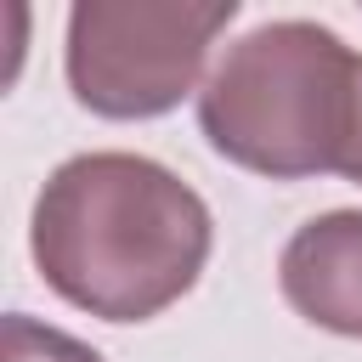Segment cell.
Here are the masks:
<instances>
[{
  "label": "cell",
  "instance_id": "6da1fadb",
  "mask_svg": "<svg viewBox=\"0 0 362 362\" xmlns=\"http://www.w3.org/2000/svg\"><path fill=\"white\" fill-rule=\"evenodd\" d=\"M209 204L158 158L79 153L34 198L28 249L68 305L102 322H147L209 260Z\"/></svg>",
  "mask_w": 362,
  "mask_h": 362
},
{
  "label": "cell",
  "instance_id": "7a4b0ae2",
  "mask_svg": "<svg viewBox=\"0 0 362 362\" xmlns=\"http://www.w3.org/2000/svg\"><path fill=\"white\" fill-rule=\"evenodd\" d=\"M351 96L356 51L322 23L283 17L226 45L198 90V124L209 147L238 170L300 181L339 170Z\"/></svg>",
  "mask_w": 362,
  "mask_h": 362
},
{
  "label": "cell",
  "instance_id": "3957f363",
  "mask_svg": "<svg viewBox=\"0 0 362 362\" xmlns=\"http://www.w3.org/2000/svg\"><path fill=\"white\" fill-rule=\"evenodd\" d=\"M232 0H85L68 11V85L102 119H158L204 74Z\"/></svg>",
  "mask_w": 362,
  "mask_h": 362
},
{
  "label": "cell",
  "instance_id": "277c9868",
  "mask_svg": "<svg viewBox=\"0 0 362 362\" xmlns=\"http://www.w3.org/2000/svg\"><path fill=\"white\" fill-rule=\"evenodd\" d=\"M283 300L345 339H362V209H328L305 221L277 260Z\"/></svg>",
  "mask_w": 362,
  "mask_h": 362
},
{
  "label": "cell",
  "instance_id": "5b68a950",
  "mask_svg": "<svg viewBox=\"0 0 362 362\" xmlns=\"http://www.w3.org/2000/svg\"><path fill=\"white\" fill-rule=\"evenodd\" d=\"M0 362H102V351H90L85 339H74L51 322L11 311L0 322Z\"/></svg>",
  "mask_w": 362,
  "mask_h": 362
},
{
  "label": "cell",
  "instance_id": "8992f818",
  "mask_svg": "<svg viewBox=\"0 0 362 362\" xmlns=\"http://www.w3.org/2000/svg\"><path fill=\"white\" fill-rule=\"evenodd\" d=\"M339 175L362 187V57H356V96H351V130L339 147Z\"/></svg>",
  "mask_w": 362,
  "mask_h": 362
}]
</instances>
